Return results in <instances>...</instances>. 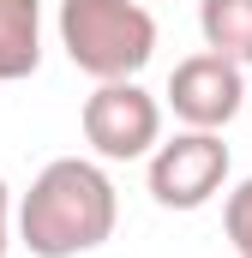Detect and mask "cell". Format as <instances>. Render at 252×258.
Returning <instances> with one entry per match:
<instances>
[{
	"instance_id": "6da1fadb",
	"label": "cell",
	"mask_w": 252,
	"mask_h": 258,
	"mask_svg": "<svg viewBox=\"0 0 252 258\" xmlns=\"http://www.w3.org/2000/svg\"><path fill=\"white\" fill-rule=\"evenodd\" d=\"M114 222H120L114 180L90 156H54L18 198V240L30 246V258L96 252L114 234Z\"/></svg>"
},
{
	"instance_id": "7a4b0ae2",
	"label": "cell",
	"mask_w": 252,
	"mask_h": 258,
	"mask_svg": "<svg viewBox=\"0 0 252 258\" xmlns=\"http://www.w3.org/2000/svg\"><path fill=\"white\" fill-rule=\"evenodd\" d=\"M54 30L66 60L96 84L138 78L156 54V18L144 0H60Z\"/></svg>"
},
{
	"instance_id": "3957f363",
	"label": "cell",
	"mask_w": 252,
	"mask_h": 258,
	"mask_svg": "<svg viewBox=\"0 0 252 258\" xmlns=\"http://www.w3.org/2000/svg\"><path fill=\"white\" fill-rule=\"evenodd\" d=\"M228 144H222V132H174V138H162L150 156H144V180H150V198L162 204V210H204L210 198L228 186Z\"/></svg>"
},
{
	"instance_id": "277c9868",
	"label": "cell",
	"mask_w": 252,
	"mask_h": 258,
	"mask_svg": "<svg viewBox=\"0 0 252 258\" xmlns=\"http://www.w3.org/2000/svg\"><path fill=\"white\" fill-rule=\"evenodd\" d=\"M78 126H84V144L102 162H138L162 144V102L138 78H114V84H96L84 96Z\"/></svg>"
},
{
	"instance_id": "5b68a950",
	"label": "cell",
	"mask_w": 252,
	"mask_h": 258,
	"mask_svg": "<svg viewBox=\"0 0 252 258\" xmlns=\"http://www.w3.org/2000/svg\"><path fill=\"white\" fill-rule=\"evenodd\" d=\"M162 102L174 108L180 126L222 132L240 108H246V66L228 60V54H216V48H198V54H186V60H174Z\"/></svg>"
},
{
	"instance_id": "8992f818",
	"label": "cell",
	"mask_w": 252,
	"mask_h": 258,
	"mask_svg": "<svg viewBox=\"0 0 252 258\" xmlns=\"http://www.w3.org/2000/svg\"><path fill=\"white\" fill-rule=\"evenodd\" d=\"M42 66V0H0V84Z\"/></svg>"
},
{
	"instance_id": "52a82bcc",
	"label": "cell",
	"mask_w": 252,
	"mask_h": 258,
	"mask_svg": "<svg viewBox=\"0 0 252 258\" xmlns=\"http://www.w3.org/2000/svg\"><path fill=\"white\" fill-rule=\"evenodd\" d=\"M198 36L204 48L252 66V0H198Z\"/></svg>"
},
{
	"instance_id": "ba28073f",
	"label": "cell",
	"mask_w": 252,
	"mask_h": 258,
	"mask_svg": "<svg viewBox=\"0 0 252 258\" xmlns=\"http://www.w3.org/2000/svg\"><path fill=\"white\" fill-rule=\"evenodd\" d=\"M222 228H228V246L234 258H252V174L222 198Z\"/></svg>"
},
{
	"instance_id": "9c48e42d",
	"label": "cell",
	"mask_w": 252,
	"mask_h": 258,
	"mask_svg": "<svg viewBox=\"0 0 252 258\" xmlns=\"http://www.w3.org/2000/svg\"><path fill=\"white\" fill-rule=\"evenodd\" d=\"M12 246V192H6V180H0V258Z\"/></svg>"
}]
</instances>
